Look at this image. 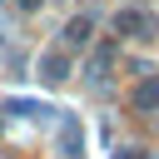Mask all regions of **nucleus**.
I'll return each instance as SVG.
<instances>
[{
    "label": "nucleus",
    "instance_id": "1",
    "mask_svg": "<svg viewBox=\"0 0 159 159\" xmlns=\"http://www.w3.org/2000/svg\"><path fill=\"white\" fill-rule=\"evenodd\" d=\"M114 30H124V35H139V30H149V15H139V10H124V15H114Z\"/></svg>",
    "mask_w": 159,
    "mask_h": 159
},
{
    "label": "nucleus",
    "instance_id": "2",
    "mask_svg": "<svg viewBox=\"0 0 159 159\" xmlns=\"http://www.w3.org/2000/svg\"><path fill=\"white\" fill-rule=\"evenodd\" d=\"M134 104H139V109H149V104H159V80H149V84H144V89L134 94Z\"/></svg>",
    "mask_w": 159,
    "mask_h": 159
},
{
    "label": "nucleus",
    "instance_id": "3",
    "mask_svg": "<svg viewBox=\"0 0 159 159\" xmlns=\"http://www.w3.org/2000/svg\"><path fill=\"white\" fill-rule=\"evenodd\" d=\"M65 40H70V45H84V40H89V20H75V25L65 30Z\"/></svg>",
    "mask_w": 159,
    "mask_h": 159
},
{
    "label": "nucleus",
    "instance_id": "4",
    "mask_svg": "<svg viewBox=\"0 0 159 159\" xmlns=\"http://www.w3.org/2000/svg\"><path fill=\"white\" fill-rule=\"evenodd\" d=\"M45 75H50V80H65V60L50 55V60H45Z\"/></svg>",
    "mask_w": 159,
    "mask_h": 159
}]
</instances>
